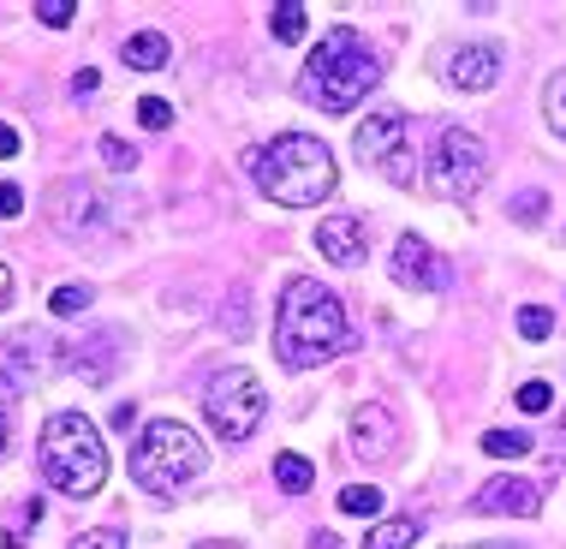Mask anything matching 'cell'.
<instances>
[{
	"label": "cell",
	"mask_w": 566,
	"mask_h": 549,
	"mask_svg": "<svg viewBox=\"0 0 566 549\" xmlns=\"http://www.w3.org/2000/svg\"><path fill=\"white\" fill-rule=\"evenodd\" d=\"M346 346H352V329H346L340 299L323 281H311V274H293L281 293V311H274V353H281V364L286 371H311V364L346 353Z\"/></svg>",
	"instance_id": "1"
},
{
	"label": "cell",
	"mask_w": 566,
	"mask_h": 549,
	"mask_svg": "<svg viewBox=\"0 0 566 549\" xmlns=\"http://www.w3.org/2000/svg\"><path fill=\"white\" fill-rule=\"evenodd\" d=\"M251 179H256V191H263V197H274V204L311 209V204H323V197L334 191L340 167H334L323 137L286 132V137H274V144H263L251 156Z\"/></svg>",
	"instance_id": "2"
},
{
	"label": "cell",
	"mask_w": 566,
	"mask_h": 549,
	"mask_svg": "<svg viewBox=\"0 0 566 549\" xmlns=\"http://www.w3.org/2000/svg\"><path fill=\"white\" fill-rule=\"evenodd\" d=\"M376 79H381L376 49H370V42H364L352 24H340V30H328V37L316 42V54H311V60H304L298 90L316 102V108L346 114V108H358V102L370 96Z\"/></svg>",
	"instance_id": "3"
},
{
	"label": "cell",
	"mask_w": 566,
	"mask_h": 549,
	"mask_svg": "<svg viewBox=\"0 0 566 549\" xmlns=\"http://www.w3.org/2000/svg\"><path fill=\"white\" fill-rule=\"evenodd\" d=\"M36 466L54 490L66 496H96L102 478H108V442L102 431L84 418V412H54L42 424V442H36Z\"/></svg>",
	"instance_id": "4"
},
{
	"label": "cell",
	"mask_w": 566,
	"mask_h": 549,
	"mask_svg": "<svg viewBox=\"0 0 566 549\" xmlns=\"http://www.w3.org/2000/svg\"><path fill=\"white\" fill-rule=\"evenodd\" d=\"M203 442L191 436V424H179V418H156L144 436H137V448H132V478L144 484L149 496H179L186 484L203 472Z\"/></svg>",
	"instance_id": "5"
},
{
	"label": "cell",
	"mask_w": 566,
	"mask_h": 549,
	"mask_svg": "<svg viewBox=\"0 0 566 549\" xmlns=\"http://www.w3.org/2000/svg\"><path fill=\"white\" fill-rule=\"evenodd\" d=\"M483 179H489L483 137L465 132V126H448V132L436 137L430 162H423V186H430L436 197H453V204H459V197H478Z\"/></svg>",
	"instance_id": "6"
},
{
	"label": "cell",
	"mask_w": 566,
	"mask_h": 549,
	"mask_svg": "<svg viewBox=\"0 0 566 549\" xmlns=\"http://www.w3.org/2000/svg\"><path fill=\"white\" fill-rule=\"evenodd\" d=\"M263 412H269V394H263V383H256L244 364L209 376V389H203V418H209V431H216V436H227V442L256 436Z\"/></svg>",
	"instance_id": "7"
},
{
	"label": "cell",
	"mask_w": 566,
	"mask_h": 549,
	"mask_svg": "<svg viewBox=\"0 0 566 549\" xmlns=\"http://www.w3.org/2000/svg\"><path fill=\"white\" fill-rule=\"evenodd\" d=\"M358 156L364 167H376L381 179H394V186H418V144H411V114L400 108H381L370 120H358Z\"/></svg>",
	"instance_id": "8"
},
{
	"label": "cell",
	"mask_w": 566,
	"mask_h": 549,
	"mask_svg": "<svg viewBox=\"0 0 566 549\" xmlns=\"http://www.w3.org/2000/svg\"><path fill=\"white\" fill-rule=\"evenodd\" d=\"M394 281L411 287V293H448V263L436 257L430 239H418V234H406L400 246H394Z\"/></svg>",
	"instance_id": "9"
},
{
	"label": "cell",
	"mask_w": 566,
	"mask_h": 549,
	"mask_svg": "<svg viewBox=\"0 0 566 549\" xmlns=\"http://www.w3.org/2000/svg\"><path fill=\"white\" fill-rule=\"evenodd\" d=\"M49 221L66 239H84L90 227L102 221V191L90 186V179H60V186L49 191Z\"/></svg>",
	"instance_id": "10"
},
{
	"label": "cell",
	"mask_w": 566,
	"mask_h": 549,
	"mask_svg": "<svg viewBox=\"0 0 566 549\" xmlns=\"http://www.w3.org/2000/svg\"><path fill=\"white\" fill-rule=\"evenodd\" d=\"M352 454L370 460V466H381V460L400 454V424H394L388 406H358V412H352Z\"/></svg>",
	"instance_id": "11"
},
{
	"label": "cell",
	"mask_w": 566,
	"mask_h": 549,
	"mask_svg": "<svg viewBox=\"0 0 566 549\" xmlns=\"http://www.w3.org/2000/svg\"><path fill=\"white\" fill-rule=\"evenodd\" d=\"M441 72H448L453 90L478 96V90H489V84L501 79V49H495V42H465V49L448 54V66H441Z\"/></svg>",
	"instance_id": "12"
},
{
	"label": "cell",
	"mask_w": 566,
	"mask_h": 549,
	"mask_svg": "<svg viewBox=\"0 0 566 549\" xmlns=\"http://www.w3.org/2000/svg\"><path fill=\"white\" fill-rule=\"evenodd\" d=\"M66 353H72V346L60 341V334H42V329H12V334H7V359L19 364L24 376L60 371V364H66Z\"/></svg>",
	"instance_id": "13"
},
{
	"label": "cell",
	"mask_w": 566,
	"mask_h": 549,
	"mask_svg": "<svg viewBox=\"0 0 566 549\" xmlns=\"http://www.w3.org/2000/svg\"><path fill=\"white\" fill-rule=\"evenodd\" d=\"M465 508L471 514H537L543 496H537V484H531V478H483L478 490H471Z\"/></svg>",
	"instance_id": "14"
},
{
	"label": "cell",
	"mask_w": 566,
	"mask_h": 549,
	"mask_svg": "<svg viewBox=\"0 0 566 549\" xmlns=\"http://www.w3.org/2000/svg\"><path fill=\"white\" fill-rule=\"evenodd\" d=\"M311 246L328 257V263H340V269H358L364 263V221L358 216H323L316 221V234H311Z\"/></svg>",
	"instance_id": "15"
},
{
	"label": "cell",
	"mask_w": 566,
	"mask_h": 549,
	"mask_svg": "<svg viewBox=\"0 0 566 549\" xmlns=\"http://www.w3.org/2000/svg\"><path fill=\"white\" fill-rule=\"evenodd\" d=\"M114 359H119V334L102 329L90 346H72V353H66V371H78L84 383H108V376H114Z\"/></svg>",
	"instance_id": "16"
},
{
	"label": "cell",
	"mask_w": 566,
	"mask_h": 549,
	"mask_svg": "<svg viewBox=\"0 0 566 549\" xmlns=\"http://www.w3.org/2000/svg\"><path fill=\"white\" fill-rule=\"evenodd\" d=\"M418 514H394V520H376L370 531H364V549H411L418 543Z\"/></svg>",
	"instance_id": "17"
},
{
	"label": "cell",
	"mask_w": 566,
	"mask_h": 549,
	"mask_svg": "<svg viewBox=\"0 0 566 549\" xmlns=\"http://www.w3.org/2000/svg\"><path fill=\"white\" fill-rule=\"evenodd\" d=\"M167 54H174V42H167L161 30H137L126 42V66H137V72H161Z\"/></svg>",
	"instance_id": "18"
},
{
	"label": "cell",
	"mask_w": 566,
	"mask_h": 549,
	"mask_svg": "<svg viewBox=\"0 0 566 549\" xmlns=\"http://www.w3.org/2000/svg\"><path fill=\"white\" fill-rule=\"evenodd\" d=\"M274 484H281L286 496H304L316 484V466L304 460V454H274Z\"/></svg>",
	"instance_id": "19"
},
{
	"label": "cell",
	"mask_w": 566,
	"mask_h": 549,
	"mask_svg": "<svg viewBox=\"0 0 566 549\" xmlns=\"http://www.w3.org/2000/svg\"><path fill=\"white\" fill-rule=\"evenodd\" d=\"M30 526H42V496H24L19 508H12V520H7V549H24L30 543Z\"/></svg>",
	"instance_id": "20"
},
{
	"label": "cell",
	"mask_w": 566,
	"mask_h": 549,
	"mask_svg": "<svg viewBox=\"0 0 566 549\" xmlns=\"http://www.w3.org/2000/svg\"><path fill=\"white\" fill-rule=\"evenodd\" d=\"M340 508L358 514V520H376V514H381V490H376V484H346V490H340Z\"/></svg>",
	"instance_id": "21"
},
{
	"label": "cell",
	"mask_w": 566,
	"mask_h": 549,
	"mask_svg": "<svg viewBox=\"0 0 566 549\" xmlns=\"http://www.w3.org/2000/svg\"><path fill=\"white\" fill-rule=\"evenodd\" d=\"M221 329L233 334V341H244V334H251V293H244V287L221 304Z\"/></svg>",
	"instance_id": "22"
},
{
	"label": "cell",
	"mask_w": 566,
	"mask_h": 549,
	"mask_svg": "<svg viewBox=\"0 0 566 549\" xmlns=\"http://www.w3.org/2000/svg\"><path fill=\"white\" fill-rule=\"evenodd\" d=\"M269 30H274V42H304V30H311V19H304V7H274Z\"/></svg>",
	"instance_id": "23"
},
{
	"label": "cell",
	"mask_w": 566,
	"mask_h": 549,
	"mask_svg": "<svg viewBox=\"0 0 566 549\" xmlns=\"http://www.w3.org/2000/svg\"><path fill=\"white\" fill-rule=\"evenodd\" d=\"M483 448L495 454V460H518V454H531V436L525 431H489Z\"/></svg>",
	"instance_id": "24"
},
{
	"label": "cell",
	"mask_w": 566,
	"mask_h": 549,
	"mask_svg": "<svg viewBox=\"0 0 566 549\" xmlns=\"http://www.w3.org/2000/svg\"><path fill=\"white\" fill-rule=\"evenodd\" d=\"M543 114H548V126L566 137V72H555V79H548V90H543Z\"/></svg>",
	"instance_id": "25"
},
{
	"label": "cell",
	"mask_w": 566,
	"mask_h": 549,
	"mask_svg": "<svg viewBox=\"0 0 566 549\" xmlns=\"http://www.w3.org/2000/svg\"><path fill=\"white\" fill-rule=\"evenodd\" d=\"M49 304H54V317H78V311H90V287L66 281V287H54V293H49Z\"/></svg>",
	"instance_id": "26"
},
{
	"label": "cell",
	"mask_w": 566,
	"mask_h": 549,
	"mask_svg": "<svg viewBox=\"0 0 566 549\" xmlns=\"http://www.w3.org/2000/svg\"><path fill=\"white\" fill-rule=\"evenodd\" d=\"M137 120H144L149 132H167V126H174V102H167V96H144V102H137Z\"/></svg>",
	"instance_id": "27"
},
{
	"label": "cell",
	"mask_w": 566,
	"mask_h": 549,
	"mask_svg": "<svg viewBox=\"0 0 566 549\" xmlns=\"http://www.w3.org/2000/svg\"><path fill=\"white\" fill-rule=\"evenodd\" d=\"M548 329H555V317H548L543 304H525V311H518V334H525V341H548Z\"/></svg>",
	"instance_id": "28"
},
{
	"label": "cell",
	"mask_w": 566,
	"mask_h": 549,
	"mask_svg": "<svg viewBox=\"0 0 566 549\" xmlns=\"http://www.w3.org/2000/svg\"><path fill=\"white\" fill-rule=\"evenodd\" d=\"M66 549H126V531H114V526H96V531H78Z\"/></svg>",
	"instance_id": "29"
},
{
	"label": "cell",
	"mask_w": 566,
	"mask_h": 549,
	"mask_svg": "<svg viewBox=\"0 0 566 549\" xmlns=\"http://www.w3.org/2000/svg\"><path fill=\"white\" fill-rule=\"evenodd\" d=\"M102 162H108L114 174H126V167H137V149L126 144V137H102Z\"/></svg>",
	"instance_id": "30"
},
{
	"label": "cell",
	"mask_w": 566,
	"mask_h": 549,
	"mask_svg": "<svg viewBox=\"0 0 566 549\" xmlns=\"http://www.w3.org/2000/svg\"><path fill=\"white\" fill-rule=\"evenodd\" d=\"M518 406H525V412H548V406H555V389H548V383H525V389H518Z\"/></svg>",
	"instance_id": "31"
},
{
	"label": "cell",
	"mask_w": 566,
	"mask_h": 549,
	"mask_svg": "<svg viewBox=\"0 0 566 549\" xmlns=\"http://www.w3.org/2000/svg\"><path fill=\"white\" fill-rule=\"evenodd\" d=\"M36 19L49 24V30H66V24H72V0H42Z\"/></svg>",
	"instance_id": "32"
},
{
	"label": "cell",
	"mask_w": 566,
	"mask_h": 549,
	"mask_svg": "<svg viewBox=\"0 0 566 549\" xmlns=\"http://www.w3.org/2000/svg\"><path fill=\"white\" fill-rule=\"evenodd\" d=\"M24 216V191L19 186H0V221H19Z\"/></svg>",
	"instance_id": "33"
},
{
	"label": "cell",
	"mask_w": 566,
	"mask_h": 549,
	"mask_svg": "<svg viewBox=\"0 0 566 549\" xmlns=\"http://www.w3.org/2000/svg\"><path fill=\"white\" fill-rule=\"evenodd\" d=\"M513 209H518V221H543V191H525Z\"/></svg>",
	"instance_id": "34"
},
{
	"label": "cell",
	"mask_w": 566,
	"mask_h": 549,
	"mask_svg": "<svg viewBox=\"0 0 566 549\" xmlns=\"http://www.w3.org/2000/svg\"><path fill=\"white\" fill-rule=\"evenodd\" d=\"M7 401H12V389H7V376H0V454H7V442H12V424H7Z\"/></svg>",
	"instance_id": "35"
},
{
	"label": "cell",
	"mask_w": 566,
	"mask_h": 549,
	"mask_svg": "<svg viewBox=\"0 0 566 549\" xmlns=\"http://www.w3.org/2000/svg\"><path fill=\"white\" fill-rule=\"evenodd\" d=\"M12 156H19V132H12L7 120H0V162H12Z\"/></svg>",
	"instance_id": "36"
},
{
	"label": "cell",
	"mask_w": 566,
	"mask_h": 549,
	"mask_svg": "<svg viewBox=\"0 0 566 549\" xmlns=\"http://www.w3.org/2000/svg\"><path fill=\"white\" fill-rule=\"evenodd\" d=\"M132 418H137L132 401H119V406H114V431H132Z\"/></svg>",
	"instance_id": "37"
},
{
	"label": "cell",
	"mask_w": 566,
	"mask_h": 549,
	"mask_svg": "<svg viewBox=\"0 0 566 549\" xmlns=\"http://www.w3.org/2000/svg\"><path fill=\"white\" fill-rule=\"evenodd\" d=\"M96 84H102V79H96V72H90V66L78 72V79H72V90H78V96H90V90H96Z\"/></svg>",
	"instance_id": "38"
},
{
	"label": "cell",
	"mask_w": 566,
	"mask_h": 549,
	"mask_svg": "<svg viewBox=\"0 0 566 549\" xmlns=\"http://www.w3.org/2000/svg\"><path fill=\"white\" fill-rule=\"evenodd\" d=\"M7 304H12V269L0 263V311H7Z\"/></svg>",
	"instance_id": "39"
},
{
	"label": "cell",
	"mask_w": 566,
	"mask_h": 549,
	"mask_svg": "<svg viewBox=\"0 0 566 549\" xmlns=\"http://www.w3.org/2000/svg\"><path fill=\"white\" fill-rule=\"evenodd\" d=\"M311 549H340V543H334V538H328V531H323V538H316Z\"/></svg>",
	"instance_id": "40"
}]
</instances>
